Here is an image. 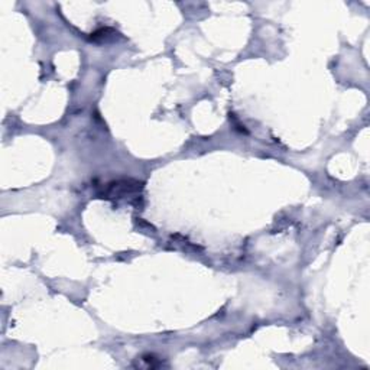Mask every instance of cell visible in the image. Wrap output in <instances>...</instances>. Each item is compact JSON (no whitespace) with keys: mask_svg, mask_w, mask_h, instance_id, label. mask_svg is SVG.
<instances>
[{"mask_svg":"<svg viewBox=\"0 0 370 370\" xmlns=\"http://www.w3.org/2000/svg\"><path fill=\"white\" fill-rule=\"evenodd\" d=\"M143 189V184L136 180H121L107 184L103 198H125L129 196H138Z\"/></svg>","mask_w":370,"mask_h":370,"instance_id":"6da1fadb","label":"cell"}]
</instances>
